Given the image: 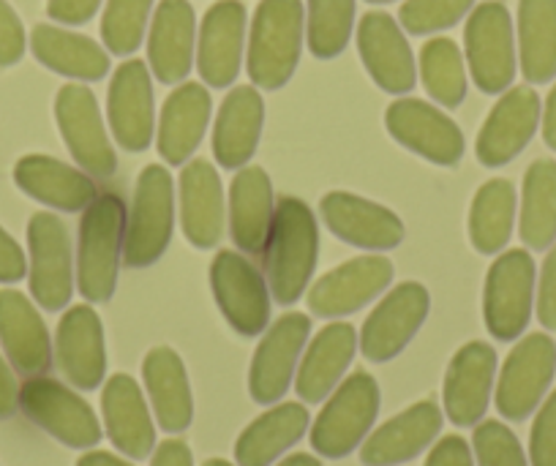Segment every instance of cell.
<instances>
[{
	"mask_svg": "<svg viewBox=\"0 0 556 466\" xmlns=\"http://www.w3.org/2000/svg\"><path fill=\"white\" fill-rule=\"evenodd\" d=\"M262 256L273 300L281 305L298 303L308 289L319 256L317 218L306 202L298 197L278 200Z\"/></svg>",
	"mask_w": 556,
	"mask_h": 466,
	"instance_id": "obj_1",
	"label": "cell"
},
{
	"mask_svg": "<svg viewBox=\"0 0 556 466\" xmlns=\"http://www.w3.org/2000/svg\"><path fill=\"white\" fill-rule=\"evenodd\" d=\"M306 12L301 0H260L251 20L245 72L262 90L285 88L301 63Z\"/></svg>",
	"mask_w": 556,
	"mask_h": 466,
	"instance_id": "obj_2",
	"label": "cell"
},
{
	"mask_svg": "<svg viewBox=\"0 0 556 466\" xmlns=\"http://www.w3.org/2000/svg\"><path fill=\"white\" fill-rule=\"evenodd\" d=\"M126 222V205L115 194H99L85 207L77 243V287L88 303H106L115 292Z\"/></svg>",
	"mask_w": 556,
	"mask_h": 466,
	"instance_id": "obj_3",
	"label": "cell"
},
{
	"mask_svg": "<svg viewBox=\"0 0 556 466\" xmlns=\"http://www.w3.org/2000/svg\"><path fill=\"white\" fill-rule=\"evenodd\" d=\"M175 229L173 175L162 164H148L137 178L131 213L126 222L123 260L128 267H151L167 251Z\"/></svg>",
	"mask_w": 556,
	"mask_h": 466,
	"instance_id": "obj_4",
	"label": "cell"
},
{
	"mask_svg": "<svg viewBox=\"0 0 556 466\" xmlns=\"http://www.w3.org/2000/svg\"><path fill=\"white\" fill-rule=\"evenodd\" d=\"M379 415V385L371 374L355 371L328 395L312 423V448L323 458H344L363 444Z\"/></svg>",
	"mask_w": 556,
	"mask_h": 466,
	"instance_id": "obj_5",
	"label": "cell"
},
{
	"mask_svg": "<svg viewBox=\"0 0 556 466\" xmlns=\"http://www.w3.org/2000/svg\"><path fill=\"white\" fill-rule=\"evenodd\" d=\"M467 66L480 93H505L516 79V36L505 3L485 0L469 12L464 28Z\"/></svg>",
	"mask_w": 556,
	"mask_h": 466,
	"instance_id": "obj_6",
	"label": "cell"
},
{
	"mask_svg": "<svg viewBox=\"0 0 556 466\" xmlns=\"http://www.w3.org/2000/svg\"><path fill=\"white\" fill-rule=\"evenodd\" d=\"M538 267L527 249H510L496 256L485 273L483 319L496 341H516L527 330L534 305Z\"/></svg>",
	"mask_w": 556,
	"mask_h": 466,
	"instance_id": "obj_7",
	"label": "cell"
},
{
	"mask_svg": "<svg viewBox=\"0 0 556 466\" xmlns=\"http://www.w3.org/2000/svg\"><path fill=\"white\" fill-rule=\"evenodd\" d=\"M20 410L30 423L45 428L50 437L63 442L66 448L88 450L96 448L101 439L99 417L93 406L50 377H30L20 388Z\"/></svg>",
	"mask_w": 556,
	"mask_h": 466,
	"instance_id": "obj_8",
	"label": "cell"
},
{
	"mask_svg": "<svg viewBox=\"0 0 556 466\" xmlns=\"http://www.w3.org/2000/svg\"><path fill=\"white\" fill-rule=\"evenodd\" d=\"M556 374V344L548 333H529L518 341L496 379V412L521 423L543 404Z\"/></svg>",
	"mask_w": 556,
	"mask_h": 466,
	"instance_id": "obj_9",
	"label": "cell"
},
{
	"mask_svg": "<svg viewBox=\"0 0 556 466\" xmlns=\"http://www.w3.org/2000/svg\"><path fill=\"white\" fill-rule=\"evenodd\" d=\"M211 289L235 333L256 339L270 323V289L265 276L238 251H218L211 265Z\"/></svg>",
	"mask_w": 556,
	"mask_h": 466,
	"instance_id": "obj_10",
	"label": "cell"
},
{
	"mask_svg": "<svg viewBox=\"0 0 556 466\" xmlns=\"http://www.w3.org/2000/svg\"><path fill=\"white\" fill-rule=\"evenodd\" d=\"M55 121L74 162L93 178H110L117 167V155L106 137L99 101L83 83H68L55 96Z\"/></svg>",
	"mask_w": 556,
	"mask_h": 466,
	"instance_id": "obj_11",
	"label": "cell"
},
{
	"mask_svg": "<svg viewBox=\"0 0 556 466\" xmlns=\"http://www.w3.org/2000/svg\"><path fill=\"white\" fill-rule=\"evenodd\" d=\"M308 333H312V319L301 311L278 317L262 333L249 368V393L256 404L270 406L278 404V399H285L306 350Z\"/></svg>",
	"mask_w": 556,
	"mask_h": 466,
	"instance_id": "obj_12",
	"label": "cell"
},
{
	"mask_svg": "<svg viewBox=\"0 0 556 466\" xmlns=\"http://www.w3.org/2000/svg\"><path fill=\"white\" fill-rule=\"evenodd\" d=\"M431 298L420 281H404L390 289L371 311L361 330V352L371 363H388L409 347L429 317Z\"/></svg>",
	"mask_w": 556,
	"mask_h": 466,
	"instance_id": "obj_13",
	"label": "cell"
},
{
	"mask_svg": "<svg viewBox=\"0 0 556 466\" xmlns=\"http://www.w3.org/2000/svg\"><path fill=\"white\" fill-rule=\"evenodd\" d=\"M384 126L395 142L437 167H456L467 148L462 128L453 123V117L429 101L412 96H404L388 106Z\"/></svg>",
	"mask_w": 556,
	"mask_h": 466,
	"instance_id": "obj_14",
	"label": "cell"
},
{
	"mask_svg": "<svg viewBox=\"0 0 556 466\" xmlns=\"http://www.w3.org/2000/svg\"><path fill=\"white\" fill-rule=\"evenodd\" d=\"M30 294L45 311L66 308L74 292L68 229L55 213H34L28 224Z\"/></svg>",
	"mask_w": 556,
	"mask_h": 466,
	"instance_id": "obj_15",
	"label": "cell"
},
{
	"mask_svg": "<svg viewBox=\"0 0 556 466\" xmlns=\"http://www.w3.org/2000/svg\"><path fill=\"white\" fill-rule=\"evenodd\" d=\"M106 121H110L112 137L128 153H142L153 142V83L146 61H123L115 68L106 90Z\"/></svg>",
	"mask_w": 556,
	"mask_h": 466,
	"instance_id": "obj_16",
	"label": "cell"
},
{
	"mask_svg": "<svg viewBox=\"0 0 556 466\" xmlns=\"http://www.w3.org/2000/svg\"><path fill=\"white\" fill-rule=\"evenodd\" d=\"M393 273V262L388 256L366 254L346 260L308 289V308L325 319L355 314L390 287Z\"/></svg>",
	"mask_w": 556,
	"mask_h": 466,
	"instance_id": "obj_17",
	"label": "cell"
},
{
	"mask_svg": "<svg viewBox=\"0 0 556 466\" xmlns=\"http://www.w3.org/2000/svg\"><path fill=\"white\" fill-rule=\"evenodd\" d=\"M540 96L529 85L507 88L480 126L475 153L483 167H505L521 153L540 126Z\"/></svg>",
	"mask_w": 556,
	"mask_h": 466,
	"instance_id": "obj_18",
	"label": "cell"
},
{
	"mask_svg": "<svg viewBox=\"0 0 556 466\" xmlns=\"http://www.w3.org/2000/svg\"><path fill=\"white\" fill-rule=\"evenodd\" d=\"M357 52L368 77L384 93H412L417 83V68L404 28L384 12L363 14L357 25Z\"/></svg>",
	"mask_w": 556,
	"mask_h": 466,
	"instance_id": "obj_19",
	"label": "cell"
},
{
	"mask_svg": "<svg viewBox=\"0 0 556 466\" xmlns=\"http://www.w3.org/2000/svg\"><path fill=\"white\" fill-rule=\"evenodd\" d=\"M496 379V352L485 341H469L447 363L442 401L453 426L475 428L491 404Z\"/></svg>",
	"mask_w": 556,
	"mask_h": 466,
	"instance_id": "obj_20",
	"label": "cell"
},
{
	"mask_svg": "<svg viewBox=\"0 0 556 466\" xmlns=\"http://www.w3.org/2000/svg\"><path fill=\"white\" fill-rule=\"evenodd\" d=\"M245 45V7L218 0L205 12L197 36V72L211 88H229L238 79Z\"/></svg>",
	"mask_w": 556,
	"mask_h": 466,
	"instance_id": "obj_21",
	"label": "cell"
},
{
	"mask_svg": "<svg viewBox=\"0 0 556 466\" xmlns=\"http://www.w3.org/2000/svg\"><path fill=\"white\" fill-rule=\"evenodd\" d=\"M323 222L344 243L363 251H390L404 240V222L384 205L350 191L323 197Z\"/></svg>",
	"mask_w": 556,
	"mask_h": 466,
	"instance_id": "obj_22",
	"label": "cell"
},
{
	"mask_svg": "<svg viewBox=\"0 0 556 466\" xmlns=\"http://www.w3.org/2000/svg\"><path fill=\"white\" fill-rule=\"evenodd\" d=\"M55 361L77 390L101 388L106 374V344L101 319L90 305H72L58 323Z\"/></svg>",
	"mask_w": 556,
	"mask_h": 466,
	"instance_id": "obj_23",
	"label": "cell"
},
{
	"mask_svg": "<svg viewBox=\"0 0 556 466\" xmlns=\"http://www.w3.org/2000/svg\"><path fill=\"white\" fill-rule=\"evenodd\" d=\"M197 58V17L189 0H162L148 30V66L164 85L189 77Z\"/></svg>",
	"mask_w": 556,
	"mask_h": 466,
	"instance_id": "obj_24",
	"label": "cell"
},
{
	"mask_svg": "<svg viewBox=\"0 0 556 466\" xmlns=\"http://www.w3.org/2000/svg\"><path fill=\"white\" fill-rule=\"evenodd\" d=\"M442 431V410L437 401H417L377 428L361 444L363 466H399L431 448Z\"/></svg>",
	"mask_w": 556,
	"mask_h": 466,
	"instance_id": "obj_25",
	"label": "cell"
},
{
	"mask_svg": "<svg viewBox=\"0 0 556 466\" xmlns=\"http://www.w3.org/2000/svg\"><path fill=\"white\" fill-rule=\"evenodd\" d=\"M106 439L126 458L142 461L156 448V426L148 412V401L137 379L128 374H115L106 379L101 393Z\"/></svg>",
	"mask_w": 556,
	"mask_h": 466,
	"instance_id": "obj_26",
	"label": "cell"
},
{
	"mask_svg": "<svg viewBox=\"0 0 556 466\" xmlns=\"http://www.w3.org/2000/svg\"><path fill=\"white\" fill-rule=\"evenodd\" d=\"M0 347L23 377H41L52 363L45 319L17 289H0Z\"/></svg>",
	"mask_w": 556,
	"mask_h": 466,
	"instance_id": "obj_27",
	"label": "cell"
},
{
	"mask_svg": "<svg viewBox=\"0 0 556 466\" xmlns=\"http://www.w3.org/2000/svg\"><path fill=\"white\" fill-rule=\"evenodd\" d=\"M265 123V101L254 85H238L224 96L213 123V159L224 169H240L251 162Z\"/></svg>",
	"mask_w": 556,
	"mask_h": 466,
	"instance_id": "obj_28",
	"label": "cell"
},
{
	"mask_svg": "<svg viewBox=\"0 0 556 466\" xmlns=\"http://www.w3.org/2000/svg\"><path fill=\"white\" fill-rule=\"evenodd\" d=\"M213 101L205 85L184 83L167 96L159 115L156 148L162 159L173 167H180L200 148L202 137L211 123Z\"/></svg>",
	"mask_w": 556,
	"mask_h": 466,
	"instance_id": "obj_29",
	"label": "cell"
},
{
	"mask_svg": "<svg viewBox=\"0 0 556 466\" xmlns=\"http://www.w3.org/2000/svg\"><path fill=\"white\" fill-rule=\"evenodd\" d=\"M224 186L207 159H191L180 173V227L194 249H213L224 232Z\"/></svg>",
	"mask_w": 556,
	"mask_h": 466,
	"instance_id": "obj_30",
	"label": "cell"
},
{
	"mask_svg": "<svg viewBox=\"0 0 556 466\" xmlns=\"http://www.w3.org/2000/svg\"><path fill=\"white\" fill-rule=\"evenodd\" d=\"M357 333L350 323H330L303 350L295 371V390L306 404H323L352 366Z\"/></svg>",
	"mask_w": 556,
	"mask_h": 466,
	"instance_id": "obj_31",
	"label": "cell"
},
{
	"mask_svg": "<svg viewBox=\"0 0 556 466\" xmlns=\"http://www.w3.org/2000/svg\"><path fill=\"white\" fill-rule=\"evenodd\" d=\"M142 382L159 428L167 433H184L194 420V395L184 357L173 347H153L142 361Z\"/></svg>",
	"mask_w": 556,
	"mask_h": 466,
	"instance_id": "obj_32",
	"label": "cell"
},
{
	"mask_svg": "<svg viewBox=\"0 0 556 466\" xmlns=\"http://www.w3.org/2000/svg\"><path fill=\"white\" fill-rule=\"evenodd\" d=\"M14 184L41 205L63 213H79L99 197L96 184L83 169L63 164L52 155H23L14 167Z\"/></svg>",
	"mask_w": 556,
	"mask_h": 466,
	"instance_id": "obj_33",
	"label": "cell"
},
{
	"mask_svg": "<svg viewBox=\"0 0 556 466\" xmlns=\"http://www.w3.org/2000/svg\"><path fill=\"white\" fill-rule=\"evenodd\" d=\"M273 213H276V200L265 169L256 164L240 167L229 186V235L243 254H262Z\"/></svg>",
	"mask_w": 556,
	"mask_h": 466,
	"instance_id": "obj_34",
	"label": "cell"
},
{
	"mask_svg": "<svg viewBox=\"0 0 556 466\" xmlns=\"http://www.w3.org/2000/svg\"><path fill=\"white\" fill-rule=\"evenodd\" d=\"M312 417L301 401H285L262 412L256 420L240 431L235 442V464L238 466H270L285 455L292 444L306 437Z\"/></svg>",
	"mask_w": 556,
	"mask_h": 466,
	"instance_id": "obj_35",
	"label": "cell"
},
{
	"mask_svg": "<svg viewBox=\"0 0 556 466\" xmlns=\"http://www.w3.org/2000/svg\"><path fill=\"white\" fill-rule=\"evenodd\" d=\"M30 50L41 66L83 83L104 79L110 72V55L99 41L55 25H36L30 34Z\"/></svg>",
	"mask_w": 556,
	"mask_h": 466,
	"instance_id": "obj_36",
	"label": "cell"
},
{
	"mask_svg": "<svg viewBox=\"0 0 556 466\" xmlns=\"http://www.w3.org/2000/svg\"><path fill=\"white\" fill-rule=\"evenodd\" d=\"M518 66L529 85L556 77V0H518Z\"/></svg>",
	"mask_w": 556,
	"mask_h": 466,
	"instance_id": "obj_37",
	"label": "cell"
},
{
	"mask_svg": "<svg viewBox=\"0 0 556 466\" xmlns=\"http://www.w3.org/2000/svg\"><path fill=\"white\" fill-rule=\"evenodd\" d=\"M521 243L532 251H548L556 243V162L538 159L529 164L521 186Z\"/></svg>",
	"mask_w": 556,
	"mask_h": 466,
	"instance_id": "obj_38",
	"label": "cell"
},
{
	"mask_svg": "<svg viewBox=\"0 0 556 466\" xmlns=\"http://www.w3.org/2000/svg\"><path fill=\"white\" fill-rule=\"evenodd\" d=\"M516 224V186L505 178L485 180L469 207V240L480 254H500Z\"/></svg>",
	"mask_w": 556,
	"mask_h": 466,
	"instance_id": "obj_39",
	"label": "cell"
},
{
	"mask_svg": "<svg viewBox=\"0 0 556 466\" xmlns=\"http://www.w3.org/2000/svg\"><path fill=\"white\" fill-rule=\"evenodd\" d=\"M420 79L437 104L447 110L462 104L467 96V66L456 41L437 36L420 47Z\"/></svg>",
	"mask_w": 556,
	"mask_h": 466,
	"instance_id": "obj_40",
	"label": "cell"
},
{
	"mask_svg": "<svg viewBox=\"0 0 556 466\" xmlns=\"http://www.w3.org/2000/svg\"><path fill=\"white\" fill-rule=\"evenodd\" d=\"M355 28V0H308L306 41L319 61L341 55Z\"/></svg>",
	"mask_w": 556,
	"mask_h": 466,
	"instance_id": "obj_41",
	"label": "cell"
},
{
	"mask_svg": "<svg viewBox=\"0 0 556 466\" xmlns=\"http://www.w3.org/2000/svg\"><path fill=\"white\" fill-rule=\"evenodd\" d=\"M153 0H106L101 17V39L117 58L134 55L146 39Z\"/></svg>",
	"mask_w": 556,
	"mask_h": 466,
	"instance_id": "obj_42",
	"label": "cell"
},
{
	"mask_svg": "<svg viewBox=\"0 0 556 466\" xmlns=\"http://www.w3.org/2000/svg\"><path fill=\"white\" fill-rule=\"evenodd\" d=\"M472 9L475 0H404L399 23L409 36H429L458 25Z\"/></svg>",
	"mask_w": 556,
	"mask_h": 466,
	"instance_id": "obj_43",
	"label": "cell"
},
{
	"mask_svg": "<svg viewBox=\"0 0 556 466\" xmlns=\"http://www.w3.org/2000/svg\"><path fill=\"white\" fill-rule=\"evenodd\" d=\"M472 450L478 466H529L518 437L500 420H483L475 426Z\"/></svg>",
	"mask_w": 556,
	"mask_h": 466,
	"instance_id": "obj_44",
	"label": "cell"
},
{
	"mask_svg": "<svg viewBox=\"0 0 556 466\" xmlns=\"http://www.w3.org/2000/svg\"><path fill=\"white\" fill-rule=\"evenodd\" d=\"M529 464L556 466V390L543 399L529 431Z\"/></svg>",
	"mask_w": 556,
	"mask_h": 466,
	"instance_id": "obj_45",
	"label": "cell"
},
{
	"mask_svg": "<svg viewBox=\"0 0 556 466\" xmlns=\"http://www.w3.org/2000/svg\"><path fill=\"white\" fill-rule=\"evenodd\" d=\"M25 55V28L17 12L0 0V66H14Z\"/></svg>",
	"mask_w": 556,
	"mask_h": 466,
	"instance_id": "obj_46",
	"label": "cell"
},
{
	"mask_svg": "<svg viewBox=\"0 0 556 466\" xmlns=\"http://www.w3.org/2000/svg\"><path fill=\"white\" fill-rule=\"evenodd\" d=\"M538 319L545 330L556 333V243L551 245L538 281Z\"/></svg>",
	"mask_w": 556,
	"mask_h": 466,
	"instance_id": "obj_47",
	"label": "cell"
},
{
	"mask_svg": "<svg viewBox=\"0 0 556 466\" xmlns=\"http://www.w3.org/2000/svg\"><path fill=\"white\" fill-rule=\"evenodd\" d=\"M424 466H475L472 458V448L464 437H442L440 442L431 448L429 458H426Z\"/></svg>",
	"mask_w": 556,
	"mask_h": 466,
	"instance_id": "obj_48",
	"label": "cell"
},
{
	"mask_svg": "<svg viewBox=\"0 0 556 466\" xmlns=\"http://www.w3.org/2000/svg\"><path fill=\"white\" fill-rule=\"evenodd\" d=\"M101 0H47V14L61 25H85L99 12Z\"/></svg>",
	"mask_w": 556,
	"mask_h": 466,
	"instance_id": "obj_49",
	"label": "cell"
},
{
	"mask_svg": "<svg viewBox=\"0 0 556 466\" xmlns=\"http://www.w3.org/2000/svg\"><path fill=\"white\" fill-rule=\"evenodd\" d=\"M28 273V262H25L23 249L17 240L0 227V284H17Z\"/></svg>",
	"mask_w": 556,
	"mask_h": 466,
	"instance_id": "obj_50",
	"label": "cell"
},
{
	"mask_svg": "<svg viewBox=\"0 0 556 466\" xmlns=\"http://www.w3.org/2000/svg\"><path fill=\"white\" fill-rule=\"evenodd\" d=\"M151 466H194V455L184 439H164L153 453Z\"/></svg>",
	"mask_w": 556,
	"mask_h": 466,
	"instance_id": "obj_51",
	"label": "cell"
},
{
	"mask_svg": "<svg viewBox=\"0 0 556 466\" xmlns=\"http://www.w3.org/2000/svg\"><path fill=\"white\" fill-rule=\"evenodd\" d=\"M20 406V388L14 371L9 368V363L0 355V420H7L17 412Z\"/></svg>",
	"mask_w": 556,
	"mask_h": 466,
	"instance_id": "obj_52",
	"label": "cell"
},
{
	"mask_svg": "<svg viewBox=\"0 0 556 466\" xmlns=\"http://www.w3.org/2000/svg\"><path fill=\"white\" fill-rule=\"evenodd\" d=\"M540 123H543V142L548 144L551 150H556V85L551 88L548 99H545Z\"/></svg>",
	"mask_w": 556,
	"mask_h": 466,
	"instance_id": "obj_53",
	"label": "cell"
},
{
	"mask_svg": "<svg viewBox=\"0 0 556 466\" xmlns=\"http://www.w3.org/2000/svg\"><path fill=\"white\" fill-rule=\"evenodd\" d=\"M77 466H134V464L117 458L115 453H106V450H90V453L79 455Z\"/></svg>",
	"mask_w": 556,
	"mask_h": 466,
	"instance_id": "obj_54",
	"label": "cell"
},
{
	"mask_svg": "<svg viewBox=\"0 0 556 466\" xmlns=\"http://www.w3.org/2000/svg\"><path fill=\"white\" fill-rule=\"evenodd\" d=\"M278 466H323V461L308 453H292L285 461H278Z\"/></svg>",
	"mask_w": 556,
	"mask_h": 466,
	"instance_id": "obj_55",
	"label": "cell"
},
{
	"mask_svg": "<svg viewBox=\"0 0 556 466\" xmlns=\"http://www.w3.org/2000/svg\"><path fill=\"white\" fill-rule=\"evenodd\" d=\"M202 466H235V464H229V461H224V458H207Z\"/></svg>",
	"mask_w": 556,
	"mask_h": 466,
	"instance_id": "obj_56",
	"label": "cell"
},
{
	"mask_svg": "<svg viewBox=\"0 0 556 466\" xmlns=\"http://www.w3.org/2000/svg\"><path fill=\"white\" fill-rule=\"evenodd\" d=\"M366 3H374V7H379V3H390V0H366Z\"/></svg>",
	"mask_w": 556,
	"mask_h": 466,
	"instance_id": "obj_57",
	"label": "cell"
}]
</instances>
